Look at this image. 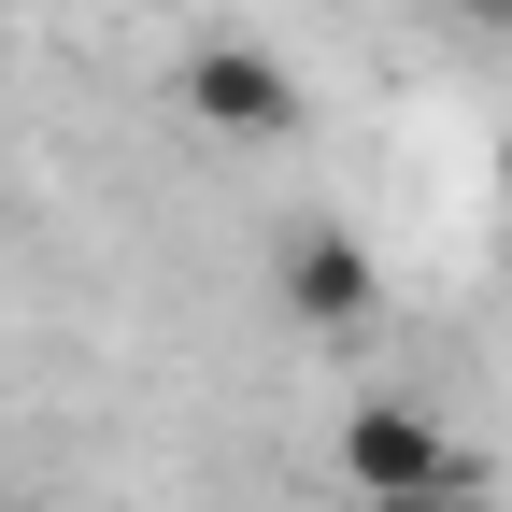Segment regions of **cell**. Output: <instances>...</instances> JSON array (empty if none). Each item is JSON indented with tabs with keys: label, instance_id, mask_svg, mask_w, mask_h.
<instances>
[{
	"label": "cell",
	"instance_id": "obj_1",
	"mask_svg": "<svg viewBox=\"0 0 512 512\" xmlns=\"http://www.w3.org/2000/svg\"><path fill=\"white\" fill-rule=\"evenodd\" d=\"M185 114H200L214 143H299V72L256 29H200L185 43Z\"/></svg>",
	"mask_w": 512,
	"mask_h": 512
},
{
	"label": "cell",
	"instance_id": "obj_2",
	"mask_svg": "<svg viewBox=\"0 0 512 512\" xmlns=\"http://www.w3.org/2000/svg\"><path fill=\"white\" fill-rule=\"evenodd\" d=\"M271 285H285V313H299V328H328V342H356L370 313H384V271H370V242H356V228H328V214H313V228H285Z\"/></svg>",
	"mask_w": 512,
	"mask_h": 512
},
{
	"label": "cell",
	"instance_id": "obj_3",
	"mask_svg": "<svg viewBox=\"0 0 512 512\" xmlns=\"http://www.w3.org/2000/svg\"><path fill=\"white\" fill-rule=\"evenodd\" d=\"M441 470H456V441H441L413 399H356V413H342V484H356V498L399 512V498H427Z\"/></svg>",
	"mask_w": 512,
	"mask_h": 512
},
{
	"label": "cell",
	"instance_id": "obj_4",
	"mask_svg": "<svg viewBox=\"0 0 512 512\" xmlns=\"http://www.w3.org/2000/svg\"><path fill=\"white\" fill-rule=\"evenodd\" d=\"M456 15H470V29H484V43H512V0H456Z\"/></svg>",
	"mask_w": 512,
	"mask_h": 512
},
{
	"label": "cell",
	"instance_id": "obj_5",
	"mask_svg": "<svg viewBox=\"0 0 512 512\" xmlns=\"http://www.w3.org/2000/svg\"><path fill=\"white\" fill-rule=\"evenodd\" d=\"M498 185H512V143H498Z\"/></svg>",
	"mask_w": 512,
	"mask_h": 512
}]
</instances>
